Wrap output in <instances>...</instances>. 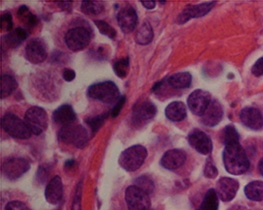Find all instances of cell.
Returning <instances> with one entry per match:
<instances>
[{
  "mask_svg": "<svg viewBox=\"0 0 263 210\" xmlns=\"http://www.w3.org/2000/svg\"><path fill=\"white\" fill-rule=\"evenodd\" d=\"M223 162L226 171L234 176L245 174L250 168L248 155L239 142L226 145L223 152Z\"/></svg>",
  "mask_w": 263,
  "mask_h": 210,
  "instance_id": "6da1fadb",
  "label": "cell"
},
{
  "mask_svg": "<svg viewBox=\"0 0 263 210\" xmlns=\"http://www.w3.org/2000/svg\"><path fill=\"white\" fill-rule=\"evenodd\" d=\"M148 152L145 147L141 145H135L125 149L120 154L119 164L127 171H135L143 164L146 159Z\"/></svg>",
  "mask_w": 263,
  "mask_h": 210,
  "instance_id": "7a4b0ae2",
  "label": "cell"
},
{
  "mask_svg": "<svg viewBox=\"0 0 263 210\" xmlns=\"http://www.w3.org/2000/svg\"><path fill=\"white\" fill-rule=\"evenodd\" d=\"M59 139L67 145L76 146L78 149H84L89 142V133L82 125H68L60 129Z\"/></svg>",
  "mask_w": 263,
  "mask_h": 210,
  "instance_id": "3957f363",
  "label": "cell"
},
{
  "mask_svg": "<svg viewBox=\"0 0 263 210\" xmlns=\"http://www.w3.org/2000/svg\"><path fill=\"white\" fill-rule=\"evenodd\" d=\"M88 95L92 99L105 104H111L120 98V92L117 85L111 81L94 84L88 89Z\"/></svg>",
  "mask_w": 263,
  "mask_h": 210,
  "instance_id": "277c9868",
  "label": "cell"
},
{
  "mask_svg": "<svg viewBox=\"0 0 263 210\" xmlns=\"http://www.w3.org/2000/svg\"><path fill=\"white\" fill-rule=\"evenodd\" d=\"M1 126L3 129L14 139L26 140L32 135L25 121L12 113H7L4 114L1 120Z\"/></svg>",
  "mask_w": 263,
  "mask_h": 210,
  "instance_id": "5b68a950",
  "label": "cell"
},
{
  "mask_svg": "<svg viewBox=\"0 0 263 210\" xmlns=\"http://www.w3.org/2000/svg\"><path fill=\"white\" fill-rule=\"evenodd\" d=\"M48 120L46 111L41 107H31L25 114V123L27 125L31 133L35 135H40L46 130L48 124Z\"/></svg>",
  "mask_w": 263,
  "mask_h": 210,
  "instance_id": "8992f818",
  "label": "cell"
},
{
  "mask_svg": "<svg viewBox=\"0 0 263 210\" xmlns=\"http://www.w3.org/2000/svg\"><path fill=\"white\" fill-rule=\"evenodd\" d=\"M125 199L129 210H151L149 195L135 185L127 188Z\"/></svg>",
  "mask_w": 263,
  "mask_h": 210,
  "instance_id": "52a82bcc",
  "label": "cell"
},
{
  "mask_svg": "<svg viewBox=\"0 0 263 210\" xmlns=\"http://www.w3.org/2000/svg\"><path fill=\"white\" fill-rule=\"evenodd\" d=\"M30 169V164L22 157H14L4 161L1 167L4 177L9 180H16Z\"/></svg>",
  "mask_w": 263,
  "mask_h": 210,
  "instance_id": "ba28073f",
  "label": "cell"
},
{
  "mask_svg": "<svg viewBox=\"0 0 263 210\" xmlns=\"http://www.w3.org/2000/svg\"><path fill=\"white\" fill-rule=\"evenodd\" d=\"M157 107L151 101H139L134 107L132 123L135 127H142L157 114Z\"/></svg>",
  "mask_w": 263,
  "mask_h": 210,
  "instance_id": "9c48e42d",
  "label": "cell"
},
{
  "mask_svg": "<svg viewBox=\"0 0 263 210\" xmlns=\"http://www.w3.org/2000/svg\"><path fill=\"white\" fill-rule=\"evenodd\" d=\"M90 40V33L84 27L73 28L65 35L66 45L73 51H81L86 48Z\"/></svg>",
  "mask_w": 263,
  "mask_h": 210,
  "instance_id": "30bf717a",
  "label": "cell"
},
{
  "mask_svg": "<svg viewBox=\"0 0 263 210\" xmlns=\"http://www.w3.org/2000/svg\"><path fill=\"white\" fill-rule=\"evenodd\" d=\"M211 95L203 89H197L190 94L187 99V106L197 117H202L211 103Z\"/></svg>",
  "mask_w": 263,
  "mask_h": 210,
  "instance_id": "8fae6325",
  "label": "cell"
},
{
  "mask_svg": "<svg viewBox=\"0 0 263 210\" xmlns=\"http://www.w3.org/2000/svg\"><path fill=\"white\" fill-rule=\"evenodd\" d=\"M216 2L203 3L198 5H189L183 9L176 18V23L179 25L185 24L192 18L203 17L214 8Z\"/></svg>",
  "mask_w": 263,
  "mask_h": 210,
  "instance_id": "7c38bea8",
  "label": "cell"
},
{
  "mask_svg": "<svg viewBox=\"0 0 263 210\" xmlns=\"http://www.w3.org/2000/svg\"><path fill=\"white\" fill-rule=\"evenodd\" d=\"M188 142L198 154L209 155L212 152V140L205 132L199 129H194L191 131L188 135Z\"/></svg>",
  "mask_w": 263,
  "mask_h": 210,
  "instance_id": "4fadbf2b",
  "label": "cell"
},
{
  "mask_svg": "<svg viewBox=\"0 0 263 210\" xmlns=\"http://www.w3.org/2000/svg\"><path fill=\"white\" fill-rule=\"evenodd\" d=\"M26 57L33 64H41L48 56L45 42L40 38H33L28 42L26 47Z\"/></svg>",
  "mask_w": 263,
  "mask_h": 210,
  "instance_id": "5bb4252c",
  "label": "cell"
},
{
  "mask_svg": "<svg viewBox=\"0 0 263 210\" xmlns=\"http://www.w3.org/2000/svg\"><path fill=\"white\" fill-rule=\"evenodd\" d=\"M239 183L233 178L222 177L217 183V195L224 202L233 201L239 190Z\"/></svg>",
  "mask_w": 263,
  "mask_h": 210,
  "instance_id": "9a60e30c",
  "label": "cell"
},
{
  "mask_svg": "<svg viewBox=\"0 0 263 210\" xmlns=\"http://www.w3.org/2000/svg\"><path fill=\"white\" fill-rule=\"evenodd\" d=\"M239 118L245 127L251 130H261L263 127V116L258 108L253 107L243 108L239 114Z\"/></svg>",
  "mask_w": 263,
  "mask_h": 210,
  "instance_id": "2e32d148",
  "label": "cell"
},
{
  "mask_svg": "<svg viewBox=\"0 0 263 210\" xmlns=\"http://www.w3.org/2000/svg\"><path fill=\"white\" fill-rule=\"evenodd\" d=\"M119 26L124 33H130L133 32L138 23V14L136 10L130 7H123L117 15Z\"/></svg>",
  "mask_w": 263,
  "mask_h": 210,
  "instance_id": "e0dca14e",
  "label": "cell"
},
{
  "mask_svg": "<svg viewBox=\"0 0 263 210\" xmlns=\"http://www.w3.org/2000/svg\"><path fill=\"white\" fill-rule=\"evenodd\" d=\"M186 154L181 149H170L161 157V164L167 170H176L186 162Z\"/></svg>",
  "mask_w": 263,
  "mask_h": 210,
  "instance_id": "ac0fdd59",
  "label": "cell"
},
{
  "mask_svg": "<svg viewBox=\"0 0 263 210\" xmlns=\"http://www.w3.org/2000/svg\"><path fill=\"white\" fill-rule=\"evenodd\" d=\"M224 111L221 104L217 101H212L209 105L205 113L202 114V124L206 127H214L220 123L223 118Z\"/></svg>",
  "mask_w": 263,
  "mask_h": 210,
  "instance_id": "d6986e66",
  "label": "cell"
},
{
  "mask_svg": "<svg viewBox=\"0 0 263 210\" xmlns=\"http://www.w3.org/2000/svg\"><path fill=\"white\" fill-rule=\"evenodd\" d=\"M64 194V187L60 176H54L45 189V198L51 205H57L61 202Z\"/></svg>",
  "mask_w": 263,
  "mask_h": 210,
  "instance_id": "ffe728a7",
  "label": "cell"
},
{
  "mask_svg": "<svg viewBox=\"0 0 263 210\" xmlns=\"http://www.w3.org/2000/svg\"><path fill=\"white\" fill-rule=\"evenodd\" d=\"M52 119L57 124L64 126L73 124L77 119L76 111L69 104H64L54 111Z\"/></svg>",
  "mask_w": 263,
  "mask_h": 210,
  "instance_id": "44dd1931",
  "label": "cell"
},
{
  "mask_svg": "<svg viewBox=\"0 0 263 210\" xmlns=\"http://www.w3.org/2000/svg\"><path fill=\"white\" fill-rule=\"evenodd\" d=\"M165 116L170 121L180 122L186 117V107L181 101L170 103L165 109Z\"/></svg>",
  "mask_w": 263,
  "mask_h": 210,
  "instance_id": "7402d4cb",
  "label": "cell"
},
{
  "mask_svg": "<svg viewBox=\"0 0 263 210\" xmlns=\"http://www.w3.org/2000/svg\"><path fill=\"white\" fill-rule=\"evenodd\" d=\"M192 76L188 72H180L167 79V82L171 87L176 89H183L190 87L192 85Z\"/></svg>",
  "mask_w": 263,
  "mask_h": 210,
  "instance_id": "603a6c76",
  "label": "cell"
},
{
  "mask_svg": "<svg viewBox=\"0 0 263 210\" xmlns=\"http://www.w3.org/2000/svg\"><path fill=\"white\" fill-rule=\"evenodd\" d=\"M29 36L27 31L23 28H16L4 36V43L10 48H15L18 47L23 41Z\"/></svg>",
  "mask_w": 263,
  "mask_h": 210,
  "instance_id": "cb8c5ba5",
  "label": "cell"
},
{
  "mask_svg": "<svg viewBox=\"0 0 263 210\" xmlns=\"http://www.w3.org/2000/svg\"><path fill=\"white\" fill-rule=\"evenodd\" d=\"M245 193L249 200L253 202H262L263 182L256 180L248 183L245 186Z\"/></svg>",
  "mask_w": 263,
  "mask_h": 210,
  "instance_id": "d4e9b609",
  "label": "cell"
},
{
  "mask_svg": "<svg viewBox=\"0 0 263 210\" xmlns=\"http://www.w3.org/2000/svg\"><path fill=\"white\" fill-rule=\"evenodd\" d=\"M154 39V30L149 23H144L137 30L135 42L140 45L151 44Z\"/></svg>",
  "mask_w": 263,
  "mask_h": 210,
  "instance_id": "484cf974",
  "label": "cell"
},
{
  "mask_svg": "<svg viewBox=\"0 0 263 210\" xmlns=\"http://www.w3.org/2000/svg\"><path fill=\"white\" fill-rule=\"evenodd\" d=\"M219 197L217 190L210 188L205 194L198 210H218Z\"/></svg>",
  "mask_w": 263,
  "mask_h": 210,
  "instance_id": "4316f807",
  "label": "cell"
},
{
  "mask_svg": "<svg viewBox=\"0 0 263 210\" xmlns=\"http://www.w3.org/2000/svg\"><path fill=\"white\" fill-rule=\"evenodd\" d=\"M17 81L12 76L4 74L1 77V99L8 98L17 88Z\"/></svg>",
  "mask_w": 263,
  "mask_h": 210,
  "instance_id": "83f0119b",
  "label": "cell"
},
{
  "mask_svg": "<svg viewBox=\"0 0 263 210\" xmlns=\"http://www.w3.org/2000/svg\"><path fill=\"white\" fill-rule=\"evenodd\" d=\"M17 17L21 22H23L26 25L27 27L33 28L37 25V17L32 14L26 6H21L19 7L18 10H17Z\"/></svg>",
  "mask_w": 263,
  "mask_h": 210,
  "instance_id": "f1b7e54d",
  "label": "cell"
},
{
  "mask_svg": "<svg viewBox=\"0 0 263 210\" xmlns=\"http://www.w3.org/2000/svg\"><path fill=\"white\" fill-rule=\"evenodd\" d=\"M81 10L87 15H98L104 10V4L98 1H86L82 3Z\"/></svg>",
  "mask_w": 263,
  "mask_h": 210,
  "instance_id": "f546056e",
  "label": "cell"
},
{
  "mask_svg": "<svg viewBox=\"0 0 263 210\" xmlns=\"http://www.w3.org/2000/svg\"><path fill=\"white\" fill-rule=\"evenodd\" d=\"M221 139L224 145L239 142V133L233 125H228L223 130Z\"/></svg>",
  "mask_w": 263,
  "mask_h": 210,
  "instance_id": "4dcf8cb0",
  "label": "cell"
},
{
  "mask_svg": "<svg viewBox=\"0 0 263 210\" xmlns=\"http://www.w3.org/2000/svg\"><path fill=\"white\" fill-rule=\"evenodd\" d=\"M129 69H130V61L128 57L121 59L115 63L113 66V70L117 77L120 79H125L128 74Z\"/></svg>",
  "mask_w": 263,
  "mask_h": 210,
  "instance_id": "1f68e13d",
  "label": "cell"
},
{
  "mask_svg": "<svg viewBox=\"0 0 263 210\" xmlns=\"http://www.w3.org/2000/svg\"><path fill=\"white\" fill-rule=\"evenodd\" d=\"M135 186L140 188L141 190H143L148 195H151V193H153L154 189H155V185H154V181L151 180V178L145 176L137 178L135 181Z\"/></svg>",
  "mask_w": 263,
  "mask_h": 210,
  "instance_id": "d6a6232c",
  "label": "cell"
},
{
  "mask_svg": "<svg viewBox=\"0 0 263 210\" xmlns=\"http://www.w3.org/2000/svg\"><path fill=\"white\" fill-rule=\"evenodd\" d=\"M94 23H95L97 28L99 29L100 33L101 34L108 36L110 39H114L117 36L116 30L106 22L102 20H95Z\"/></svg>",
  "mask_w": 263,
  "mask_h": 210,
  "instance_id": "836d02e7",
  "label": "cell"
},
{
  "mask_svg": "<svg viewBox=\"0 0 263 210\" xmlns=\"http://www.w3.org/2000/svg\"><path fill=\"white\" fill-rule=\"evenodd\" d=\"M204 176L208 179H215L218 176V169L216 167L215 163L211 157H209L205 161Z\"/></svg>",
  "mask_w": 263,
  "mask_h": 210,
  "instance_id": "e575fe53",
  "label": "cell"
},
{
  "mask_svg": "<svg viewBox=\"0 0 263 210\" xmlns=\"http://www.w3.org/2000/svg\"><path fill=\"white\" fill-rule=\"evenodd\" d=\"M107 118L106 114H100L98 117H92V118L86 120V123L89 125L91 130L93 133H96L98 130L101 129L104 124V120Z\"/></svg>",
  "mask_w": 263,
  "mask_h": 210,
  "instance_id": "d590c367",
  "label": "cell"
},
{
  "mask_svg": "<svg viewBox=\"0 0 263 210\" xmlns=\"http://www.w3.org/2000/svg\"><path fill=\"white\" fill-rule=\"evenodd\" d=\"M12 28V15L10 12H4L1 15V30L3 32H11Z\"/></svg>",
  "mask_w": 263,
  "mask_h": 210,
  "instance_id": "8d00e7d4",
  "label": "cell"
},
{
  "mask_svg": "<svg viewBox=\"0 0 263 210\" xmlns=\"http://www.w3.org/2000/svg\"><path fill=\"white\" fill-rule=\"evenodd\" d=\"M125 102H126V97H120V99L117 101V104H115L114 108L111 110V116L113 118H116L120 114V111L124 106Z\"/></svg>",
  "mask_w": 263,
  "mask_h": 210,
  "instance_id": "74e56055",
  "label": "cell"
},
{
  "mask_svg": "<svg viewBox=\"0 0 263 210\" xmlns=\"http://www.w3.org/2000/svg\"><path fill=\"white\" fill-rule=\"evenodd\" d=\"M4 210H29L27 205L19 201H13L7 204Z\"/></svg>",
  "mask_w": 263,
  "mask_h": 210,
  "instance_id": "f35d334b",
  "label": "cell"
},
{
  "mask_svg": "<svg viewBox=\"0 0 263 210\" xmlns=\"http://www.w3.org/2000/svg\"><path fill=\"white\" fill-rule=\"evenodd\" d=\"M251 72L256 77H261L263 75V58H260L255 62V64L251 68Z\"/></svg>",
  "mask_w": 263,
  "mask_h": 210,
  "instance_id": "ab89813d",
  "label": "cell"
},
{
  "mask_svg": "<svg viewBox=\"0 0 263 210\" xmlns=\"http://www.w3.org/2000/svg\"><path fill=\"white\" fill-rule=\"evenodd\" d=\"M76 73L71 69H65L64 73H63V78L66 82H72L73 79H76Z\"/></svg>",
  "mask_w": 263,
  "mask_h": 210,
  "instance_id": "60d3db41",
  "label": "cell"
},
{
  "mask_svg": "<svg viewBox=\"0 0 263 210\" xmlns=\"http://www.w3.org/2000/svg\"><path fill=\"white\" fill-rule=\"evenodd\" d=\"M79 193L80 192H77L72 210H80V195H79Z\"/></svg>",
  "mask_w": 263,
  "mask_h": 210,
  "instance_id": "b9f144b4",
  "label": "cell"
},
{
  "mask_svg": "<svg viewBox=\"0 0 263 210\" xmlns=\"http://www.w3.org/2000/svg\"><path fill=\"white\" fill-rule=\"evenodd\" d=\"M141 4L144 6L145 8L148 9V10H152V9L155 8L156 7V3L154 2V1H151V2H142Z\"/></svg>",
  "mask_w": 263,
  "mask_h": 210,
  "instance_id": "7bdbcfd3",
  "label": "cell"
},
{
  "mask_svg": "<svg viewBox=\"0 0 263 210\" xmlns=\"http://www.w3.org/2000/svg\"><path fill=\"white\" fill-rule=\"evenodd\" d=\"M228 210H251L248 207L245 206V205H233V206L229 208Z\"/></svg>",
  "mask_w": 263,
  "mask_h": 210,
  "instance_id": "ee69618b",
  "label": "cell"
},
{
  "mask_svg": "<svg viewBox=\"0 0 263 210\" xmlns=\"http://www.w3.org/2000/svg\"><path fill=\"white\" fill-rule=\"evenodd\" d=\"M60 7H61L62 9H64V10H67V9L70 8L71 7V2H60L57 3Z\"/></svg>",
  "mask_w": 263,
  "mask_h": 210,
  "instance_id": "f6af8a7d",
  "label": "cell"
},
{
  "mask_svg": "<svg viewBox=\"0 0 263 210\" xmlns=\"http://www.w3.org/2000/svg\"><path fill=\"white\" fill-rule=\"evenodd\" d=\"M258 171H259L260 174L263 176V158H261L258 163Z\"/></svg>",
  "mask_w": 263,
  "mask_h": 210,
  "instance_id": "bcb514c9",
  "label": "cell"
},
{
  "mask_svg": "<svg viewBox=\"0 0 263 210\" xmlns=\"http://www.w3.org/2000/svg\"><path fill=\"white\" fill-rule=\"evenodd\" d=\"M151 210H153V209H151Z\"/></svg>",
  "mask_w": 263,
  "mask_h": 210,
  "instance_id": "7dc6e473",
  "label": "cell"
}]
</instances>
